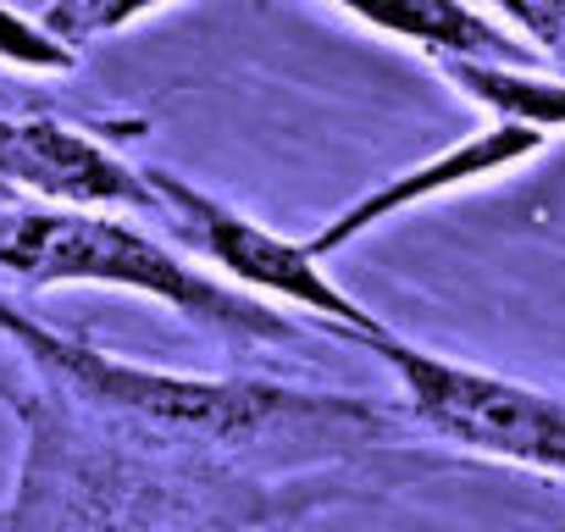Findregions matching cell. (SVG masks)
Wrapping results in <instances>:
<instances>
[{"instance_id": "6da1fadb", "label": "cell", "mask_w": 565, "mask_h": 532, "mask_svg": "<svg viewBox=\"0 0 565 532\" xmlns=\"http://www.w3.org/2000/svg\"><path fill=\"white\" fill-rule=\"evenodd\" d=\"M0 278L18 289H128L172 306L183 322L222 344H295L300 328L266 311L260 300L216 284L189 266L172 244L150 238L145 227L111 211H56V205H18L0 211Z\"/></svg>"}, {"instance_id": "3957f363", "label": "cell", "mask_w": 565, "mask_h": 532, "mask_svg": "<svg viewBox=\"0 0 565 532\" xmlns=\"http://www.w3.org/2000/svg\"><path fill=\"white\" fill-rule=\"evenodd\" d=\"M145 178H150V194H156V205H161V227H167L183 249H194L200 260L222 266L233 284H244V289H255V295H271V300H289V306H300V311L333 322V328H339L344 339H355V344H377V339L394 333V328L377 322L344 284L328 278V266L311 255L306 238H282V233L260 227L255 216L233 211L227 200L194 189L189 178H178V172H167V167H145Z\"/></svg>"}, {"instance_id": "ba28073f", "label": "cell", "mask_w": 565, "mask_h": 532, "mask_svg": "<svg viewBox=\"0 0 565 532\" xmlns=\"http://www.w3.org/2000/svg\"><path fill=\"white\" fill-rule=\"evenodd\" d=\"M0 62L29 67V73H73L78 67V51H67L40 18L0 12Z\"/></svg>"}, {"instance_id": "277c9868", "label": "cell", "mask_w": 565, "mask_h": 532, "mask_svg": "<svg viewBox=\"0 0 565 532\" xmlns=\"http://www.w3.org/2000/svg\"><path fill=\"white\" fill-rule=\"evenodd\" d=\"M0 194H34L56 211H139L161 222L145 167H128L117 150L84 128L51 117H0Z\"/></svg>"}, {"instance_id": "8992f818", "label": "cell", "mask_w": 565, "mask_h": 532, "mask_svg": "<svg viewBox=\"0 0 565 532\" xmlns=\"http://www.w3.org/2000/svg\"><path fill=\"white\" fill-rule=\"evenodd\" d=\"M350 23L405 40L411 51L433 56V67L466 62V67H532L537 56L504 29L499 12H471L455 0H427V7H355Z\"/></svg>"}, {"instance_id": "52a82bcc", "label": "cell", "mask_w": 565, "mask_h": 532, "mask_svg": "<svg viewBox=\"0 0 565 532\" xmlns=\"http://www.w3.org/2000/svg\"><path fill=\"white\" fill-rule=\"evenodd\" d=\"M438 78L466 100H477L493 123L537 128L548 139L565 128V78H543L532 67H466V62L438 67Z\"/></svg>"}, {"instance_id": "5b68a950", "label": "cell", "mask_w": 565, "mask_h": 532, "mask_svg": "<svg viewBox=\"0 0 565 532\" xmlns=\"http://www.w3.org/2000/svg\"><path fill=\"white\" fill-rule=\"evenodd\" d=\"M543 145H548V134H537V128L493 123V128H482V134L449 145L444 156H433V161H422V167H411V172L377 183L372 194H361L355 205H344L328 227H317L306 244H311L317 260H328L333 249L355 244V238L372 233L377 222H388V216H399V211H411V205H422V200H433V194H455V189H466V183H477V178H493V172H504V167L537 156Z\"/></svg>"}, {"instance_id": "7a4b0ae2", "label": "cell", "mask_w": 565, "mask_h": 532, "mask_svg": "<svg viewBox=\"0 0 565 532\" xmlns=\"http://www.w3.org/2000/svg\"><path fill=\"white\" fill-rule=\"evenodd\" d=\"M366 350L388 361V372L405 389V411L433 438L471 449V455H493V460H510V466L565 477V394L460 366L449 355L416 350L399 333H388Z\"/></svg>"}]
</instances>
